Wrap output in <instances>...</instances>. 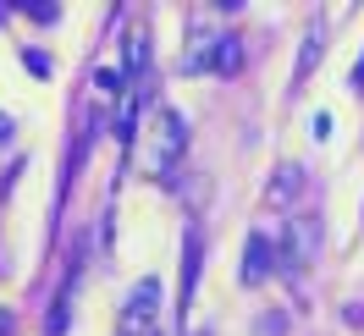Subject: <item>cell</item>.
<instances>
[{"label":"cell","instance_id":"6da1fadb","mask_svg":"<svg viewBox=\"0 0 364 336\" xmlns=\"http://www.w3.org/2000/svg\"><path fill=\"white\" fill-rule=\"evenodd\" d=\"M182 149H188V121H182L171 105H155V111L144 116V133L133 138L138 171H144L149 182H166L171 171H177Z\"/></svg>","mask_w":364,"mask_h":336},{"label":"cell","instance_id":"7a4b0ae2","mask_svg":"<svg viewBox=\"0 0 364 336\" xmlns=\"http://www.w3.org/2000/svg\"><path fill=\"white\" fill-rule=\"evenodd\" d=\"M160 320V281L144 276L133 292H127V309H122V336H149Z\"/></svg>","mask_w":364,"mask_h":336},{"label":"cell","instance_id":"3957f363","mask_svg":"<svg viewBox=\"0 0 364 336\" xmlns=\"http://www.w3.org/2000/svg\"><path fill=\"white\" fill-rule=\"evenodd\" d=\"M315 243H320L315 226L293 221V226H287V265H309V259H315Z\"/></svg>","mask_w":364,"mask_h":336},{"label":"cell","instance_id":"277c9868","mask_svg":"<svg viewBox=\"0 0 364 336\" xmlns=\"http://www.w3.org/2000/svg\"><path fill=\"white\" fill-rule=\"evenodd\" d=\"M265 276H271V243H265V232H254V237H249V254H243V281L259 287Z\"/></svg>","mask_w":364,"mask_h":336},{"label":"cell","instance_id":"5b68a950","mask_svg":"<svg viewBox=\"0 0 364 336\" xmlns=\"http://www.w3.org/2000/svg\"><path fill=\"white\" fill-rule=\"evenodd\" d=\"M193 287H199V232H188V243H182V309H188Z\"/></svg>","mask_w":364,"mask_h":336},{"label":"cell","instance_id":"8992f818","mask_svg":"<svg viewBox=\"0 0 364 336\" xmlns=\"http://www.w3.org/2000/svg\"><path fill=\"white\" fill-rule=\"evenodd\" d=\"M149 61V28L138 23V28H127V77L138 83V67Z\"/></svg>","mask_w":364,"mask_h":336},{"label":"cell","instance_id":"52a82bcc","mask_svg":"<svg viewBox=\"0 0 364 336\" xmlns=\"http://www.w3.org/2000/svg\"><path fill=\"white\" fill-rule=\"evenodd\" d=\"M298 182H304V171H298V166H282V171L271 177V204H287L298 193Z\"/></svg>","mask_w":364,"mask_h":336},{"label":"cell","instance_id":"ba28073f","mask_svg":"<svg viewBox=\"0 0 364 336\" xmlns=\"http://www.w3.org/2000/svg\"><path fill=\"white\" fill-rule=\"evenodd\" d=\"M237 61H243V55H237V39H221L215 55H210V72H237Z\"/></svg>","mask_w":364,"mask_h":336},{"label":"cell","instance_id":"9c48e42d","mask_svg":"<svg viewBox=\"0 0 364 336\" xmlns=\"http://www.w3.org/2000/svg\"><path fill=\"white\" fill-rule=\"evenodd\" d=\"M17 11H28L33 23H55V17H61V6H55V0H23Z\"/></svg>","mask_w":364,"mask_h":336},{"label":"cell","instance_id":"30bf717a","mask_svg":"<svg viewBox=\"0 0 364 336\" xmlns=\"http://www.w3.org/2000/svg\"><path fill=\"white\" fill-rule=\"evenodd\" d=\"M315 45H320V33H309V39H304V55H298V77L315 67Z\"/></svg>","mask_w":364,"mask_h":336},{"label":"cell","instance_id":"8fae6325","mask_svg":"<svg viewBox=\"0 0 364 336\" xmlns=\"http://www.w3.org/2000/svg\"><path fill=\"white\" fill-rule=\"evenodd\" d=\"M259 336H282V314H265V325H259Z\"/></svg>","mask_w":364,"mask_h":336},{"label":"cell","instance_id":"7c38bea8","mask_svg":"<svg viewBox=\"0 0 364 336\" xmlns=\"http://www.w3.org/2000/svg\"><path fill=\"white\" fill-rule=\"evenodd\" d=\"M0 143H11V116L0 111Z\"/></svg>","mask_w":364,"mask_h":336},{"label":"cell","instance_id":"4fadbf2b","mask_svg":"<svg viewBox=\"0 0 364 336\" xmlns=\"http://www.w3.org/2000/svg\"><path fill=\"white\" fill-rule=\"evenodd\" d=\"M0 336H11V314L0 309Z\"/></svg>","mask_w":364,"mask_h":336}]
</instances>
